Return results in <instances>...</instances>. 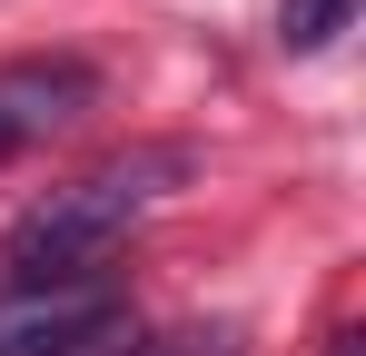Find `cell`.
<instances>
[{
    "instance_id": "cell-1",
    "label": "cell",
    "mask_w": 366,
    "mask_h": 356,
    "mask_svg": "<svg viewBox=\"0 0 366 356\" xmlns=\"http://www.w3.org/2000/svg\"><path fill=\"white\" fill-rule=\"evenodd\" d=\"M198 169L179 139H149V149H119V159H99V169H79L69 188H50L20 228H10V277H89L109 247H119L179 178Z\"/></svg>"
},
{
    "instance_id": "cell-2",
    "label": "cell",
    "mask_w": 366,
    "mask_h": 356,
    "mask_svg": "<svg viewBox=\"0 0 366 356\" xmlns=\"http://www.w3.org/2000/svg\"><path fill=\"white\" fill-rule=\"evenodd\" d=\"M109 317H129V297L89 267V277H10L0 287V356H69L89 347Z\"/></svg>"
},
{
    "instance_id": "cell-3",
    "label": "cell",
    "mask_w": 366,
    "mask_h": 356,
    "mask_svg": "<svg viewBox=\"0 0 366 356\" xmlns=\"http://www.w3.org/2000/svg\"><path fill=\"white\" fill-rule=\"evenodd\" d=\"M79 109H99V69L69 50H40V59H0V159L60 139Z\"/></svg>"
},
{
    "instance_id": "cell-4",
    "label": "cell",
    "mask_w": 366,
    "mask_h": 356,
    "mask_svg": "<svg viewBox=\"0 0 366 356\" xmlns=\"http://www.w3.org/2000/svg\"><path fill=\"white\" fill-rule=\"evenodd\" d=\"M347 20H357V0H277V50L307 59V50H327Z\"/></svg>"
},
{
    "instance_id": "cell-5",
    "label": "cell",
    "mask_w": 366,
    "mask_h": 356,
    "mask_svg": "<svg viewBox=\"0 0 366 356\" xmlns=\"http://www.w3.org/2000/svg\"><path fill=\"white\" fill-rule=\"evenodd\" d=\"M139 356H228V337H218V327H198V337H169V347H139Z\"/></svg>"
}]
</instances>
